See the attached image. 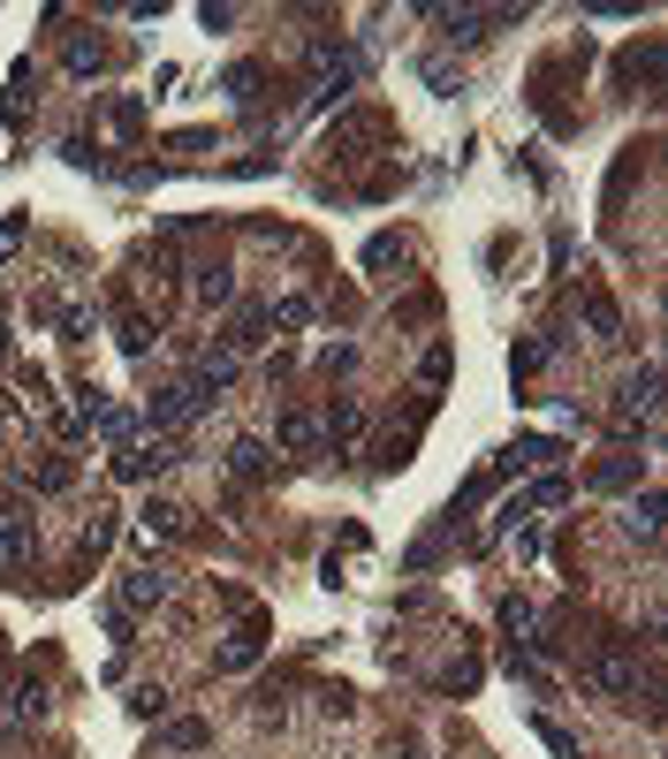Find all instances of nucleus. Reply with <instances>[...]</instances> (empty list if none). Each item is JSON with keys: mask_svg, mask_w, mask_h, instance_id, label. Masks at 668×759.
Masks as SVG:
<instances>
[{"mask_svg": "<svg viewBox=\"0 0 668 759\" xmlns=\"http://www.w3.org/2000/svg\"><path fill=\"white\" fill-rule=\"evenodd\" d=\"M654 411H661V365H639L623 388H616V426L631 434V426H654Z\"/></svg>", "mask_w": 668, "mask_h": 759, "instance_id": "1", "label": "nucleus"}, {"mask_svg": "<svg viewBox=\"0 0 668 759\" xmlns=\"http://www.w3.org/2000/svg\"><path fill=\"white\" fill-rule=\"evenodd\" d=\"M433 23H441L456 46H479V38H494L501 23H516V8H433Z\"/></svg>", "mask_w": 668, "mask_h": 759, "instance_id": "2", "label": "nucleus"}, {"mask_svg": "<svg viewBox=\"0 0 668 759\" xmlns=\"http://www.w3.org/2000/svg\"><path fill=\"white\" fill-rule=\"evenodd\" d=\"M167 463H182V449H175V441H130V449H115V478L145 486V478H160Z\"/></svg>", "mask_w": 668, "mask_h": 759, "instance_id": "3", "label": "nucleus"}, {"mask_svg": "<svg viewBox=\"0 0 668 759\" xmlns=\"http://www.w3.org/2000/svg\"><path fill=\"white\" fill-rule=\"evenodd\" d=\"M198 411H205V403H198V395H190L182 380H175V388H153V395H145V426H153V434H182V426H190Z\"/></svg>", "mask_w": 668, "mask_h": 759, "instance_id": "4", "label": "nucleus"}, {"mask_svg": "<svg viewBox=\"0 0 668 759\" xmlns=\"http://www.w3.org/2000/svg\"><path fill=\"white\" fill-rule=\"evenodd\" d=\"M198 403H220L228 388H236V349H205L198 365H190V380H182Z\"/></svg>", "mask_w": 668, "mask_h": 759, "instance_id": "5", "label": "nucleus"}, {"mask_svg": "<svg viewBox=\"0 0 668 759\" xmlns=\"http://www.w3.org/2000/svg\"><path fill=\"white\" fill-rule=\"evenodd\" d=\"M167 593H175V578H167L160 562H138V570H130V578H122V615H145V607H160Z\"/></svg>", "mask_w": 668, "mask_h": 759, "instance_id": "6", "label": "nucleus"}, {"mask_svg": "<svg viewBox=\"0 0 668 759\" xmlns=\"http://www.w3.org/2000/svg\"><path fill=\"white\" fill-rule=\"evenodd\" d=\"M84 426H92V434H99L107 449H130L145 418H138V411H122V403H92V411H84Z\"/></svg>", "mask_w": 668, "mask_h": 759, "instance_id": "7", "label": "nucleus"}, {"mask_svg": "<svg viewBox=\"0 0 668 759\" xmlns=\"http://www.w3.org/2000/svg\"><path fill=\"white\" fill-rule=\"evenodd\" d=\"M593 684H600L608 699H639V691H646V676H639L631 653H600V661H593Z\"/></svg>", "mask_w": 668, "mask_h": 759, "instance_id": "8", "label": "nucleus"}, {"mask_svg": "<svg viewBox=\"0 0 668 759\" xmlns=\"http://www.w3.org/2000/svg\"><path fill=\"white\" fill-rule=\"evenodd\" d=\"M46 707H53V699H46V684H38V676H23L15 691H0V714H8V730H31V722H46Z\"/></svg>", "mask_w": 668, "mask_h": 759, "instance_id": "9", "label": "nucleus"}, {"mask_svg": "<svg viewBox=\"0 0 668 759\" xmlns=\"http://www.w3.org/2000/svg\"><path fill=\"white\" fill-rule=\"evenodd\" d=\"M31 547H38V524H31V509H15V501H8V509H0V570H8V562H23Z\"/></svg>", "mask_w": 668, "mask_h": 759, "instance_id": "10", "label": "nucleus"}, {"mask_svg": "<svg viewBox=\"0 0 668 759\" xmlns=\"http://www.w3.org/2000/svg\"><path fill=\"white\" fill-rule=\"evenodd\" d=\"M274 449H289V455L320 449V418H312V411H282V418H274Z\"/></svg>", "mask_w": 668, "mask_h": 759, "instance_id": "11", "label": "nucleus"}, {"mask_svg": "<svg viewBox=\"0 0 668 759\" xmlns=\"http://www.w3.org/2000/svg\"><path fill=\"white\" fill-rule=\"evenodd\" d=\"M585 327H593V342H623V311H616V297L608 289H585Z\"/></svg>", "mask_w": 668, "mask_h": 759, "instance_id": "12", "label": "nucleus"}, {"mask_svg": "<svg viewBox=\"0 0 668 759\" xmlns=\"http://www.w3.org/2000/svg\"><path fill=\"white\" fill-rule=\"evenodd\" d=\"M266 327H274V319H266V304H243V311L228 319L220 349H259V342H266Z\"/></svg>", "mask_w": 668, "mask_h": 759, "instance_id": "13", "label": "nucleus"}, {"mask_svg": "<svg viewBox=\"0 0 668 759\" xmlns=\"http://www.w3.org/2000/svg\"><path fill=\"white\" fill-rule=\"evenodd\" d=\"M623 532H631V539H646V547L661 539V486H646V494L631 501V517H623Z\"/></svg>", "mask_w": 668, "mask_h": 759, "instance_id": "14", "label": "nucleus"}, {"mask_svg": "<svg viewBox=\"0 0 668 759\" xmlns=\"http://www.w3.org/2000/svg\"><path fill=\"white\" fill-rule=\"evenodd\" d=\"M228 471H236V478H266V471H274V449L243 434V441H228Z\"/></svg>", "mask_w": 668, "mask_h": 759, "instance_id": "15", "label": "nucleus"}, {"mask_svg": "<svg viewBox=\"0 0 668 759\" xmlns=\"http://www.w3.org/2000/svg\"><path fill=\"white\" fill-rule=\"evenodd\" d=\"M160 745H167V752H205V745H213V722L182 714V722H167V730H160Z\"/></svg>", "mask_w": 668, "mask_h": 759, "instance_id": "16", "label": "nucleus"}, {"mask_svg": "<svg viewBox=\"0 0 668 759\" xmlns=\"http://www.w3.org/2000/svg\"><path fill=\"white\" fill-rule=\"evenodd\" d=\"M115 342H122V357H138V365H145L160 334H153V319H138V311H122V327H115Z\"/></svg>", "mask_w": 668, "mask_h": 759, "instance_id": "17", "label": "nucleus"}, {"mask_svg": "<svg viewBox=\"0 0 668 759\" xmlns=\"http://www.w3.org/2000/svg\"><path fill=\"white\" fill-rule=\"evenodd\" d=\"M259 645H266L259 630H236V638L213 653V668H220V676H236V668H251V661H259Z\"/></svg>", "mask_w": 668, "mask_h": 759, "instance_id": "18", "label": "nucleus"}, {"mask_svg": "<svg viewBox=\"0 0 668 759\" xmlns=\"http://www.w3.org/2000/svg\"><path fill=\"white\" fill-rule=\"evenodd\" d=\"M15 388H23V395H15L23 411H53V388H46V372H38V365H15Z\"/></svg>", "mask_w": 668, "mask_h": 759, "instance_id": "19", "label": "nucleus"}, {"mask_svg": "<svg viewBox=\"0 0 668 759\" xmlns=\"http://www.w3.org/2000/svg\"><path fill=\"white\" fill-rule=\"evenodd\" d=\"M31 486H38V494H69V486H76V463H69V455H46V463L31 471Z\"/></svg>", "mask_w": 668, "mask_h": 759, "instance_id": "20", "label": "nucleus"}, {"mask_svg": "<svg viewBox=\"0 0 668 759\" xmlns=\"http://www.w3.org/2000/svg\"><path fill=\"white\" fill-rule=\"evenodd\" d=\"M312 311H320L312 297H282V304H266V319H274L282 334H297V327H312Z\"/></svg>", "mask_w": 668, "mask_h": 759, "instance_id": "21", "label": "nucleus"}, {"mask_svg": "<svg viewBox=\"0 0 668 759\" xmlns=\"http://www.w3.org/2000/svg\"><path fill=\"white\" fill-rule=\"evenodd\" d=\"M107 69V46L99 38H69V76H99Z\"/></svg>", "mask_w": 668, "mask_h": 759, "instance_id": "22", "label": "nucleus"}, {"mask_svg": "<svg viewBox=\"0 0 668 759\" xmlns=\"http://www.w3.org/2000/svg\"><path fill=\"white\" fill-rule=\"evenodd\" d=\"M357 426H365V411H357L349 395H342V403H334L327 418H320V434H334V441H357Z\"/></svg>", "mask_w": 668, "mask_h": 759, "instance_id": "23", "label": "nucleus"}, {"mask_svg": "<svg viewBox=\"0 0 668 759\" xmlns=\"http://www.w3.org/2000/svg\"><path fill=\"white\" fill-rule=\"evenodd\" d=\"M53 327H61V342H92V311L84 304H53Z\"/></svg>", "mask_w": 668, "mask_h": 759, "instance_id": "24", "label": "nucleus"}, {"mask_svg": "<svg viewBox=\"0 0 668 759\" xmlns=\"http://www.w3.org/2000/svg\"><path fill=\"white\" fill-rule=\"evenodd\" d=\"M631 478H639V455H608V463H593V486H608V494L631 486Z\"/></svg>", "mask_w": 668, "mask_h": 759, "instance_id": "25", "label": "nucleus"}, {"mask_svg": "<svg viewBox=\"0 0 668 759\" xmlns=\"http://www.w3.org/2000/svg\"><path fill=\"white\" fill-rule=\"evenodd\" d=\"M130 714H138V722H160V714H167V691H160V684H138V691H130Z\"/></svg>", "mask_w": 668, "mask_h": 759, "instance_id": "26", "label": "nucleus"}, {"mask_svg": "<svg viewBox=\"0 0 668 759\" xmlns=\"http://www.w3.org/2000/svg\"><path fill=\"white\" fill-rule=\"evenodd\" d=\"M145 532L175 539V532H182V509H175V501H145Z\"/></svg>", "mask_w": 668, "mask_h": 759, "instance_id": "27", "label": "nucleus"}, {"mask_svg": "<svg viewBox=\"0 0 668 759\" xmlns=\"http://www.w3.org/2000/svg\"><path fill=\"white\" fill-rule=\"evenodd\" d=\"M220 92H228V99H259V69H251V61H236V69L220 76Z\"/></svg>", "mask_w": 668, "mask_h": 759, "instance_id": "28", "label": "nucleus"}, {"mask_svg": "<svg viewBox=\"0 0 668 759\" xmlns=\"http://www.w3.org/2000/svg\"><path fill=\"white\" fill-rule=\"evenodd\" d=\"M524 501L532 509H562L570 501V478H539V486H524Z\"/></svg>", "mask_w": 668, "mask_h": 759, "instance_id": "29", "label": "nucleus"}, {"mask_svg": "<svg viewBox=\"0 0 668 759\" xmlns=\"http://www.w3.org/2000/svg\"><path fill=\"white\" fill-rule=\"evenodd\" d=\"M524 524H532V501H524V494H509V501L494 509V532H524Z\"/></svg>", "mask_w": 668, "mask_h": 759, "instance_id": "30", "label": "nucleus"}, {"mask_svg": "<svg viewBox=\"0 0 668 759\" xmlns=\"http://www.w3.org/2000/svg\"><path fill=\"white\" fill-rule=\"evenodd\" d=\"M228 297H236V282H228L220 266H205V274H198V304H228Z\"/></svg>", "mask_w": 668, "mask_h": 759, "instance_id": "31", "label": "nucleus"}, {"mask_svg": "<svg viewBox=\"0 0 668 759\" xmlns=\"http://www.w3.org/2000/svg\"><path fill=\"white\" fill-rule=\"evenodd\" d=\"M532 730H539V745H547V752L577 759V745H570V730H562V722H547V714H539V722H532Z\"/></svg>", "mask_w": 668, "mask_h": 759, "instance_id": "32", "label": "nucleus"}, {"mask_svg": "<svg viewBox=\"0 0 668 759\" xmlns=\"http://www.w3.org/2000/svg\"><path fill=\"white\" fill-rule=\"evenodd\" d=\"M501 630H509V638H524V630H532V601H516V593H509V601H501Z\"/></svg>", "mask_w": 668, "mask_h": 759, "instance_id": "33", "label": "nucleus"}, {"mask_svg": "<svg viewBox=\"0 0 668 759\" xmlns=\"http://www.w3.org/2000/svg\"><path fill=\"white\" fill-rule=\"evenodd\" d=\"M426 84H433V92H441V99H456V92H464V76H456V69H449V61H426Z\"/></svg>", "mask_w": 668, "mask_h": 759, "instance_id": "34", "label": "nucleus"}, {"mask_svg": "<svg viewBox=\"0 0 668 759\" xmlns=\"http://www.w3.org/2000/svg\"><path fill=\"white\" fill-rule=\"evenodd\" d=\"M107 638H115V653H122V645H138V615H122V607H107Z\"/></svg>", "mask_w": 668, "mask_h": 759, "instance_id": "35", "label": "nucleus"}, {"mask_svg": "<svg viewBox=\"0 0 668 759\" xmlns=\"http://www.w3.org/2000/svg\"><path fill=\"white\" fill-rule=\"evenodd\" d=\"M23 228H31V221H23V213H8V221H0V266H8V259H15V251H23Z\"/></svg>", "mask_w": 668, "mask_h": 759, "instance_id": "36", "label": "nucleus"}, {"mask_svg": "<svg viewBox=\"0 0 668 759\" xmlns=\"http://www.w3.org/2000/svg\"><path fill=\"white\" fill-rule=\"evenodd\" d=\"M395 259H403L395 236H372V244H365V266H395Z\"/></svg>", "mask_w": 668, "mask_h": 759, "instance_id": "37", "label": "nucleus"}, {"mask_svg": "<svg viewBox=\"0 0 668 759\" xmlns=\"http://www.w3.org/2000/svg\"><path fill=\"white\" fill-rule=\"evenodd\" d=\"M198 23H205V31H228V23H236V8H228V0H220V8L205 0V8H198Z\"/></svg>", "mask_w": 668, "mask_h": 759, "instance_id": "38", "label": "nucleus"}, {"mask_svg": "<svg viewBox=\"0 0 668 759\" xmlns=\"http://www.w3.org/2000/svg\"><path fill=\"white\" fill-rule=\"evenodd\" d=\"M138 122H145V107H138V99H115V130H122V138H130V130H138Z\"/></svg>", "mask_w": 668, "mask_h": 759, "instance_id": "39", "label": "nucleus"}, {"mask_svg": "<svg viewBox=\"0 0 668 759\" xmlns=\"http://www.w3.org/2000/svg\"><path fill=\"white\" fill-rule=\"evenodd\" d=\"M8 357H15V349H8V327H0V365H8Z\"/></svg>", "mask_w": 668, "mask_h": 759, "instance_id": "40", "label": "nucleus"}, {"mask_svg": "<svg viewBox=\"0 0 668 759\" xmlns=\"http://www.w3.org/2000/svg\"><path fill=\"white\" fill-rule=\"evenodd\" d=\"M387 759H418V745H403V752H387Z\"/></svg>", "mask_w": 668, "mask_h": 759, "instance_id": "41", "label": "nucleus"}, {"mask_svg": "<svg viewBox=\"0 0 668 759\" xmlns=\"http://www.w3.org/2000/svg\"><path fill=\"white\" fill-rule=\"evenodd\" d=\"M0 730H8V714H0Z\"/></svg>", "mask_w": 668, "mask_h": 759, "instance_id": "42", "label": "nucleus"}]
</instances>
